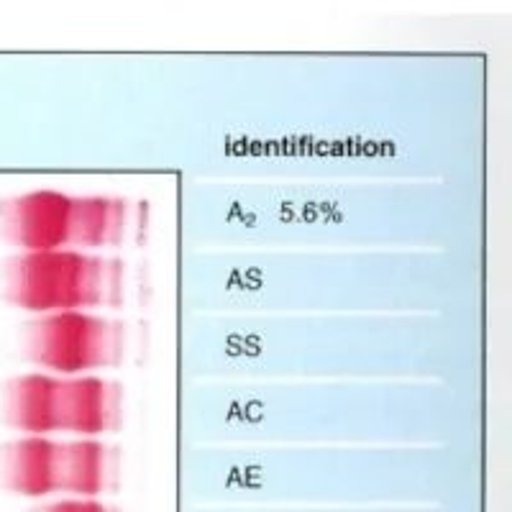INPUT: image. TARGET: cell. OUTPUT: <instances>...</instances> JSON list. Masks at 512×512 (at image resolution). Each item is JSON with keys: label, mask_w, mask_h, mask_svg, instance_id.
Masks as SVG:
<instances>
[{"label": "cell", "mask_w": 512, "mask_h": 512, "mask_svg": "<svg viewBox=\"0 0 512 512\" xmlns=\"http://www.w3.org/2000/svg\"><path fill=\"white\" fill-rule=\"evenodd\" d=\"M111 479V454L100 441L59 443V489L80 497L100 495Z\"/></svg>", "instance_id": "cell-7"}, {"label": "cell", "mask_w": 512, "mask_h": 512, "mask_svg": "<svg viewBox=\"0 0 512 512\" xmlns=\"http://www.w3.org/2000/svg\"><path fill=\"white\" fill-rule=\"evenodd\" d=\"M118 415L116 387L100 377L62 379L59 387V431L100 436Z\"/></svg>", "instance_id": "cell-4"}, {"label": "cell", "mask_w": 512, "mask_h": 512, "mask_svg": "<svg viewBox=\"0 0 512 512\" xmlns=\"http://www.w3.org/2000/svg\"><path fill=\"white\" fill-rule=\"evenodd\" d=\"M36 512H111V507H105L103 502L93 500V497H80V500H62L44 505Z\"/></svg>", "instance_id": "cell-9"}, {"label": "cell", "mask_w": 512, "mask_h": 512, "mask_svg": "<svg viewBox=\"0 0 512 512\" xmlns=\"http://www.w3.org/2000/svg\"><path fill=\"white\" fill-rule=\"evenodd\" d=\"M116 351V328L85 310L47 313L29 331L31 359L59 374H80L111 364Z\"/></svg>", "instance_id": "cell-2"}, {"label": "cell", "mask_w": 512, "mask_h": 512, "mask_svg": "<svg viewBox=\"0 0 512 512\" xmlns=\"http://www.w3.org/2000/svg\"><path fill=\"white\" fill-rule=\"evenodd\" d=\"M59 387L62 379L49 374H26L13 379L6 395V413L13 428H21L31 436L59 431Z\"/></svg>", "instance_id": "cell-6"}, {"label": "cell", "mask_w": 512, "mask_h": 512, "mask_svg": "<svg viewBox=\"0 0 512 512\" xmlns=\"http://www.w3.org/2000/svg\"><path fill=\"white\" fill-rule=\"evenodd\" d=\"M3 482L26 497H47L59 489V443L29 436L3 451Z\"/></svg>", "instance_id": "cell-5"}, {"label": "cell", "mask_w": 512, "mask_h": 512, "mask_svg": "<svg viewBox=\"0 0 512 512\" xmlns=\"http://www.w3.org/2000/svg\"><path fill=\"white\" fill-rule=\"evenodd\" d=\"M116 292V264L67 246L26 251L8 267V300L34 313L93 308Z\"/></svg>", "instance_id": "cell-1"}, {"label": "cell", "mask_w": 512, "mask_h": 512, "mask_svg": "<svg viewBox=\"0 0 512 512\" xmlns=\"http://www.w3.org/2000/svg\"><path fill=\"white\" fill-rule=\"evenodd\" d=\"M75 198L57 190H34L0 205V223L8 241L26 251L62 249L72 236Z\"/></svg>", "instance_id": "cell-3"}, {"label": "cell", "mask_w": 512, "mask_h": 512, "mask_svg": "<svg viewBox=\"0 0 512 512\" xmlns=\"http://www.w3.org/2000/svg\"><path fill=\"white\" fill-rule=\"evenodd\" d=\"M126 205L116 198H77L72 205L70 244L103 246L121 239Z\"/></svg>", "instance_id": "cell-8"}]
</instances>
